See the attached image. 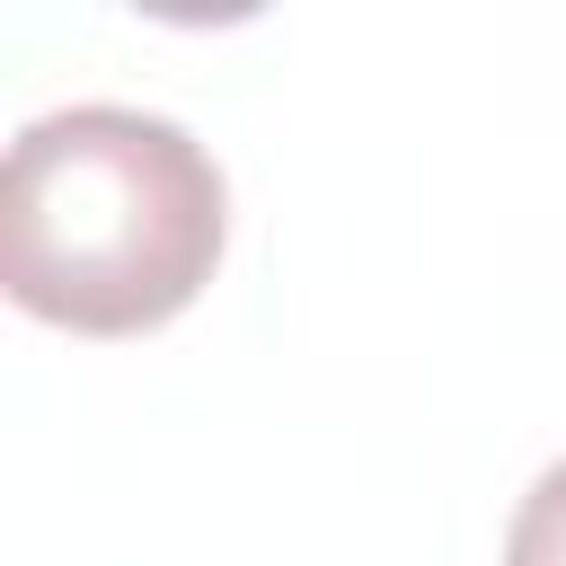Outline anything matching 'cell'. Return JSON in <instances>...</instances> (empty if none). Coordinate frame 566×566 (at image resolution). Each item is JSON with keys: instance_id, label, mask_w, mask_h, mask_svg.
Listing matches in <instances>:
<instances>
[{"instance_id": "6da1fadb", "label": "cell", "mask_w": 566, "mask_h": 566, "mask_svg": "<svg viewBox=\"0 0 566 566\" xmlns=\"http://www.w3.org/2000/svg\"><path fill=\"white\" fill-rule=\"evenodd\" d=\"M212 150L142 106H62L9 142L0 283L27 318L71 336L168 327L221 265Z\"/></svg>"}, {"instance_id": "7a4b0ae2", "label": "cell", "mask_w": 566, "mask_h": 566, "mask_svg": "<svg viewBox=\"0 0 566 566\" xmlns=\"http://www.w3.org/2000/svg\"><path fill=\"white\" fill-rule=\"evenodd\" d=\"M504 566H566V460L539 469V486L522 495L513 539H504Z\"/></svg>"}]
</instances>
